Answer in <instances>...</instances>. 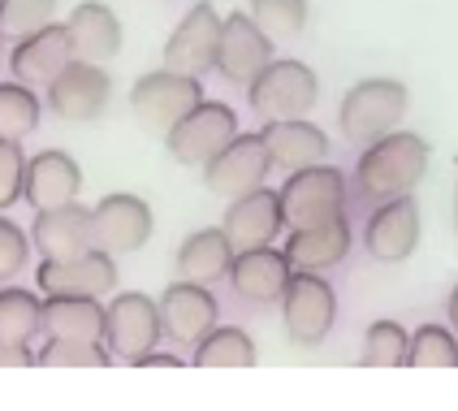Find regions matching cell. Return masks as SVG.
Here are the masks:
<instances>
[{
  "label": "cell",
  "instance_id": "6da1fadb",
  "mask_svg": "<svg viewBox=\"0 0 458 411\" xmlns=\"http://www.w3.org/2000/svg\"><path fill=\"white\" fill-rule=\"evenodd\" d=\"M428 160H433V148H428L424 134L389 130L381 139L363 143L355 165V191L372 204L394 200V195H411L428 174Z\"/></svg>",
  "mask_w": 458,
  "mask_h": 411
},
{
  "label": "cell",
  "instance_id": "7a4b0ae2",
  "mask_svg": "<svg viewBox=\"0 0 458 411\" xmlns=\"http://www.w3.org/2000/svg\"><path fill=\"white\" fill-rule=\"evenodd\" d=\"M411 96L398 78H363L355 82L346 96H342V108H337V126L351 143H372L389 130H398V122L407 117Z\"/></svg>",
  "mask_w": 458,
  "mask_h": 411
},
{
  "label": "cell",
  "instance_id": "3957f363",
  "mask_svg": "<svg viewBox=\"0 0 458 411\" xmlns=\"http://www.w3.org/2000/svg\"><path fill=\"white\" fill-rule=\"evenodd\" d=\"M247 100L264 122H285V117H307L320 100V78L311 74V65L285 56L268 61L259 74L247 82Z\"/></svg>",
  "mask_w": 458,
  "mask_h": 411
},
{
  "label": "cell",
  "instance_id": "277c9868",
  "mask_svg": "<svg viewBox=\"0 0 458 411\" xmlns=\"http://www.w3.org/2000/svg\"><path fill=\"white\" fill-rule=\"evenodd\" d=\"M346 174L333 169V165H307L294 169L285 186H281V208H285V226L299 230V226H320L333 217H346Z\"/></svg>",
  "mask_w": 458,
  "mask_h": 411
},
{
  "label": "cell",
  "instance_id": "5b68a950",
  "mask_svg": "<svg viewBox=\"0 0 458 411\" xmlns=\"http://www.w3.org/2000/svg\"><path fill=\"white\" fill-rule=\"evenodd\" d=\"M281 321H285V338L294 347H320L337 321L333 286L311 269H294V278L281 295Z\"/></svg>",
  "mask_w": 458,
  "mask_h": 411
},
{
  "label": "cell",
  "instance_id": "8992f818",
  "mask_svg": "<svg viewBox=\"0 0 458 411\" xmlns=\"http://www.w3.org/2000/svg\"><path fill=\"white\" fill-rule=\"evenodd\" d=\"M204 100V87L195 74H178V70H152L130 87V108L134 117L156 134H169L182 117Z\"/></svg>",
  "mask_w": 458,
  "mask_h": 411
},
{
  "label": "cell",
  "instance_id": "52a82bcc",
  "mask_svg": "<svg viewBox=\"0 0 458 411\" xmlns=\"http://www.w3.org/2000/svg\"><path fill=\"white\" fill-rule=\"evenodd\" d=\"M233 134H238V113L221 100H199L178 126L165 134V143H169V156H174L178 165L204 169Z\"/></svg>",
  "mask_w": 458,
  "mask_h": 411
},
{
  "label": "cell",
  "instance_id": "ba28073f",
  "mask_svg": "<svg viewBox=\"0 0 458 411\" xmlns=\"http://www.w3.org/2000/svg\"><path fill=\"white\" fill-rule=\"evenodd\" d=\"M268 169H273V160H268V148H264V134H242L238 130L199 174H204L212 195L238 200V195H247L255 186H264Z\"/></svg>",
  "mask_w": 458,
  "mask_h": 411
},
{
  "label": "cell",
  "instance_id": "9c48e42d",
  "mask_svg": "<svg viewBox=\"0 0 458 411\" xmlns=\"http://www.w3.org/2000/svg\"><path fill=\"white\" fill-rule=\"evenodd\" d=\"M160 304L139 295V290H122L113 295L108 304V325H104V347L117 355V360L134 364L139 355H148L156 342H160Z\"/></svg>",
  "mask_w": 458,
  "mask_h": 411
},
{
  "label": "cell",
  "instance_id": "30bf717a",
  "mask_svg": "<svg viewBox=\"0 0 458 411\" xmlns=\"http://www.w3.org/2000/svg\"><path fill=\"white\" fill-rule=\"evenodd\" d=\"M48 96V108L61 117V122H96L104 108H108V96H113V78L104 74V65L96 61H70L61 74L44 87Z\"/></svg>",
  "mask_w": 458,
  "mask_h": 411
},
{
  "label": "cell",
  "instance_id": "8fae6325",
  "mask_svg": "<svg viewBox=\"0 0 458 411\" xmlns=\"http://www.w3.org/2000/svg\"><path fill=\"white\" fill-rule=\"evenodd\" d=\"M221 26L225 18L216 13V4H191V13L174 26V35L165 39V65L178 74H208L216 70V48H221Z\"/></svg>",
  "mask_w": 458,
  "mask_h": 411
},
{
  "label": "cell",
  "instance_id": "7c38bea8",
  "mask_svg": "<svg viewBox=\"0 0 458 411\" xmlns=\"http://www.w3.org/2000/svg\"><path fill=\"white\" fill-rule=\"evenodd\" d=\"M35 282L44 295H87V299H104L117 286V256L91 247L74 260H39Z\"/></svg>",
  "mask_w": 458,
  "mask_h": 411
},
{
  "label": "cell",
  "instance_id": "4fadbf2b",
  "mask_svg": "<svg viewBox=\"0 0 458 411\" xmlns=\"http://www.w3.org/2000/svg\"><path fill=\"white\" fill-rule=\"evenodd\" d=\"M294 278V264L281 247H247V252H233V264H229V286L242 304H255V308H268V304H281L285 286Z\"/></svg>",
  "mask_w": 458,
  "mask_h": 411
},
{
  "label": "cell",
  "instance_id": "5bb4252c",
  "mask_svg": "<svg viewBox=\"0 0 458 411\" xmlns=\"http://www.w3.org/2000/svg\"><path fill=\"white\" fill-rule=\"evenodd\" d=\"M221 230H225V238L233 243V252H247V247H268V243H277V234L285 230L281 191H273V186H255V191H247V195L229 200Z\"/></svg>",
  "mask_w": 458,
  "mask_h": 411
},
{
  "label": "cell",
  "instance_id": "9a60e30c",
  "mask_svg": "<svg viewBox=\"0 0 458 411\" xmlns=\"http://www.w3.org/2000/svg\"><path fill=\"white\" fill-rule=\"evenodd\" d=\"M91 230H96V247L113 252V256L139 252L152 238V208H148V200H139L130 191L104 195L100 204L91 208Z\"/></svg>",
  "mask_w": 458,
  "mask_h": 411
},
{
  "label": "cell",
  "instance_id": "2e32d148",
  "mask_svg": "<svg viewBox=\"0 0 458 411\" xmlns=\"http://www.w3.org/2000/svg\"><path fill=\"white\" fill-rule=\"evenodd\" d=\"M363 247L368 256L385 260V264H403L420 247V204L411 195L381 200L363 226Z\"/></svg>",
  "mask_w": 458,
  "mask_h": 411
},
{
  "label": "cell",
  "instance_id": "e0dca14e",
  "mask_svg": "<svg viewBox=\"0 0 458 411\" xmlns=\"http://www.w3.org/2000/svg\"><path fill=\"white\" fill-rule=\"evenodd\" d=\"M70 61H74V44H70L65 22H48V26H39V30H30L9 52V70L26 87H48Z\"/></svg>",
  "mask_w": 458,
  "mask_h": 411
},
{
  "label": "cell",
  "instance_id": "ac0fdd59",
  "mask_svg": "<svg viewBox=\"0 0 458 411\" xmlns=\"http://www.w3.org/2000/svg\"><path fill=\"white\" fill-rule=\"evenodd\" d=\"M160 330L169 342H178V347H195L199 338L216 325V295L199 282H174L160 299Z\"/></svg>",
  "mask_w": 458,
  "mask_h": 411
},
{
  "label": "cell",
  "instance_id": "d6986e66",
  "mask_svg": "<svg viewBox=\"0 0 458 411\" xmlns=\"http://www.w3.org/2000/svg\"><path fill=\"white\" fill-rule=\"evenodd\" d=\"M268 61H273V39L255 26L251 13H229L225 26H221V48H216L221 78L247 87Z\"/></svg>",
  "mask_w": 458,
  "mask_h": 411
},
{
  "label": "cell",
  "instance_id": "ffe728a7",
  "mask_svg": "<svg viewBox=\"0 0 458 411\" xmlns=\"http://www.w3.org/2000/svg\"><path fill=\"white\" fill-rule=\"evenodd\" d=\"M30 243L39 260H74L82 252L96 247V230H91V208L61 204V208H44L35 217V230H30Z\"/></svg>",
  "mask_w": 458,
  "mask_h": 411
},
{
  "label": "cell",
  "instance_id": "44dd1931",
  "mask_svg": "<svg viewBox=\"0 0 458 411\" xmlns=\"http://www.w3.org/2000/svg\"><path fill=\"white\" fill-rule=\"evenodd\" d=\"M65 30H70V44H74L78 61H113L122 52V18L104 4V0H82L70 9L65 18Z\"/></svg>",
  "mask_w": 458,
  "mask_h": 411
},
{
  "label": "cell",
  "instance_id": "7402d4cb",
  "mask_svg": "<svg viewBox=\"0 0 458 411\" xmlns=\"http://www.w3.org/2000/svg\"><path fill=\"white\" fill-rule=\"evenodd\" d=\"M78 191H82V169H78V160L70 152L48 148V152L30 156V165H26V200L35 204V212L74 204Z\"/></svg>",
  "mask_w": 458,
  "mask_h": 411
},
{
  "label": "cell",
  "instance_id": "603a6c76",
  "mask_svg": "<svg viewBox=\"0 0 458 411\" xmlns=\"http://www.w3.org/2000/svg\"><path fill=\"white\" fill-rule=\"evenodd\" d=\"M264 148H268V160L294 174V169H307V165H320L329 156V134L320 126H311L307 117H285V122H264Z\"/></svg>",
  "mask_w": 458,
  "mask_h": 411
},
{
  "label": "cell",
  "instance_id": "cb8c5ba5",
  "mask_svg": "<svg viewBox=\"0 0 458 411\" xmlns=\"http://www.w3.org/2000/svg\"><path fill=\"white\" fill-rule=\"evenodd\" d=\"M294 269H311V273H325L333 264H342L351 252V221L346 217H333L320 226H299V230L285 234V247H281Z\"/></svg>",
  "mask_w": 458,
  "mask_h": 411
},
{
  "label": "cell",
  "instance_id": "d4e9b609",
  "mask_svg": "<svg viewBox=\"0 0 458 411\" xmlns=\"http://www.w3.org/2000/svg\"><path fill=\"white\" fill-rule=\"evenodd\" d=\"M108 308L87 295H44V338H82L104 342Z\"/></svg>",
  "mask_w": 458,
  "mask_h": 411
},
{
  "label": "cell",
  "instance_id": "484cf974",
  "mask_svg": "<svg viewBox=\"0 0 458 411\" xmlns=\"http://www.w3.org/2000/svg\"><path fill=\"white\" fill-rule=\"evenodd\" d=\"M229 264H233V243L225 238V230H195L178 247V273L186 282H221L229 278Z\"/></svg>",
  "mask_w": 458,
  "mask_h": 411
},
{
  "label": "cell",
  "instance_id": "4316f807",
  "mask_svg": "<svg viewBox=\"0 0 458 411\" xmlns=\"http://www.w3.org/2000/svg\"><path fill=\"white\" fill-rule=\"evenodd\" d=\"M44 330V299L22 286H4L0 290V342L30 347Z\"/></svg>",
  "mask_w": 458,
  "mask_h": 411
},
{
  "label": "cell",
  "instance_id": "83f0119b",
  "mask_svg": "<svg viewBox=\"0 0 458 411\" xmlns=\"http://www.w3.org/2000/svg\"><path fill=\"white\" fill-rule=\"evenodd\" d=\"M195 364H199V368H251L255 342H251V334L238 330V325H212V330L195 342Z\"/></svg>",
  "mask_w": 458,
  "mask_h": 411
},
{
  "label": "cell",
  "instance_id": "f1b7e54d",
  "mask_svg": "<svg viewBox=\"0 0 458 411\" xmlns=\"http://www.w3.org/2000/svg\"><path fill=\"white\" fill-rule=\"evenodd\" d=\"M39 113H44V104L35 96V87H26V82H0V139H18L22 143L30 130L39 126Z\"/></svg>",
  "mask_w": 458,
  "mask_h": 411
},
{
  "label": "cell",
  "instance_id": "f546056e",
  "mask_svg": "<svg viewBox=\"0 0 458 411\" xmlns=\"http://www.w3.org/2000/svg\"><path fill=\"white\" fill-rule=\"evenodd\" d=\"M411 351V334L398 321H372L368 334H363V351L359 364L363 368H403Z\"/></svg>",
  "mask_w": 458,
  "mask_h": 411
},
{
  "label": "cell",
  "instance_id": "4dcf8cb0",
  "mask_svg": "<svg viewBox=\"0 0 458 411\" xmlns=\"http://www.w3.org/2000/svg\"><path fill=\"white\" fill-rule=\"evenodd\" d=\"M35 364L39 368H108L113 351L104 342H82V338H44Z\"/></svg>",
  "mask_w": 458,
  "mask_h": 411
},
{
  "label": "cell",
  "instance_id": "1f68e13d",
  "mask_svg": "<svg viewBox=\"0 0 458 411\" xmlns=\"http://www.w3.org/2000/svg\"><path fill=\"white\" fill-rule=\"evenodd\" d=\"M411 368H458V338L445 325H420L407 351Z\"/></svg>",
  "mask_w": 458,
  "mask_h": 411
},
{
  "label": "cell",
  "instance_id": "d6a6232c",
  "mask_svg": "<svg viewBox=\"0 0 458 411\" xmlns=\"http://www.w3.org/2000/svg\"><path fill=\"white\" fill-rule=\"evenodd\" d=\"M251 18L268 39H294L307 26V0H251Z\"/></svg>",
  "mask_w": 458,
  "mask_h": 411
},
{
  "label": "cell",
  "instance_id": "836d02e7",
  "mask_svg": "<svg viewBox=\"0 0 458 411\" xmlns=\"http://www.w3.org/2000/svg\"><path fill=\"white\" fill-rule=\"evenodd\" d=\"M48 22H56V0H0V35L22 39Z\"/></svg>",
  "mask_w": 458,
  "mask_h": 411
},
{
  "label": "cell",
  "instance_id": "e575fe53",
  "mask_svg": "<svg viewBox=\"0 0 458 411\" xmlns=\"http://www.w3.org/2000/svg\"><path fill=\"white\" fill-rule=\"evenodd\" d=\"M26 152L18 139H0V212L26 195Z\"/></svg>",
  "mask_w": 458,
  "mask_h": 411
},
{
  "label": "cell",
  "instance_id": "d590c367",
  "mask_svg": "<svg viewBox=\"0 0 458 411\" xmlns=\"http://www.w3.org/2000/svg\"><path fill=\"white\" fill-rule=\"evenodd\" d=\"M26 256H30V238H26L9 217H0V286L13 282L26 269Z\"/></svg>",
  "mask_w": 458,
  "mask_h": 411
},
{
  "label": "cell",
  "instance_id": "8d00e7d4",
  "mask_svg": "<svg viewBox=\"0 0 458 411\" xmlns=\"http://www.w3.org/2000/svg\"><path fill=\"white\" fill-rule=\"evenodd\" d=\"M35 351L30 347H13V342H0V368H30Z\"/></svg>",
  "mask_w": 458,
  "mask_h": 411
},
{
  "label": "cell",
  "instance_id": "74e56055",
  "mask_svg": "<svg viewBox=\"0 0 458 411\" xmlns=\"http://www.w3.org/2000/svg\"><path fill=\"white\" fill-rule=\"evenodd\" d=\"M134 368H182V355H165V351H148V355H139Z\"/></svg>",
  "mask_w": 458,
  "mask_h": 411
},
{
  "label": "cell",
  "instance_id": "f35d334b",
  "mask_svg": "<svg viewBox=\"0 0 458 411\" xmlns=\"http://www.w3.org/2000/svg\"><path fill=\"white\" fill-rule=\"evenodd\" d=\"M445 316H450V325L458 330V286L450 290V304H445Z\"/></svg>",
  "mask_w": 458,
  "mask_h": 411
},
{
  "label": "cell",
  "instance_id": "ab89813d",
  "mask_svg": "<svg viewBox=\"0 0 458 411\" xmlns=\"http://www.w3.org/2000/svg\"><path fill=\"white\" fill-rule=\"evenodd\" d=\"M454 230H458V186H454Z\"/></svg>",
  "mask_w": 458,
  "mask_h": 411
},
{
  "label": "cell",
  "instance_id": "60d3db41",
  "mask_svg": "<svg viewBox=\"0 0 458 411\" xmlns=\"http://www.w3.org/2000/svg\"><path fill=\"white\" fill-rule=\"evenodd\" d=\"M0 39H4V35H0Z\"/></svg>",
  "mask_w": 458,
  "mask_h": 411
}]
</instances>
